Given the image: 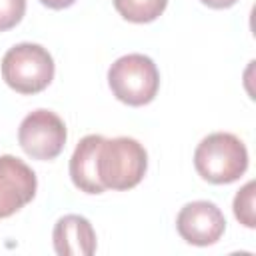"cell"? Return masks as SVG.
<instances>
[{
  "label": "cell",
  "instance_id": "obj_12",
  "mask_svg": "<svg viewBox=\"0 0 256 256\" xmlns=\"http://www.w3.org/2000/svg\"><path fill=\"white\" fill-rule=\"evenodd\" d=\"M26 12V0H0V32L14 28Z\"/></svg>",
  "mask_w": 256,
  "mask_h": 256
},
{
  "label": "cell",
  "instance_id": "obj_4",
  "mask_svg": "<svg viewBox=\"0 0 256 256\" xmlns=\"http://www.w3.org/2000/svg\"><path fill=\"white\" fill-rule=\"evenodd\" d=\"M108 84L120 102L144 106L156 98L160 74L152 58L144 54H126L110 66Z\"/></svg>",
  "mask_w": 256,
  "mask_h": 256
},
{
  "label": "cell",
  "instance_id": "obj_13",
  "mask_svg": "<svg viewBox=\"0 0 256 256\" xmlns=\"http://www.w3.org/2000/svg\"><path fill=\"white\" fill-rule=\"evenodd\" d=\"M44 6H48V8H54V10H62V8H68V6H72L76 0H40Z\"/></svg>",
  "mask_w": 256,
  "mask_h": 256
},
{
  "label": "cell",
  "instance_id": "obj_10",
  "mask_svg": "<svg viewBox=\"0 0 256 256\" xmlns=\"http://www.w3.org/2000/svg\"><path fill=\"white\" fill-rule=\"evenodd\" d=\"M168 0H114V8L128 22L144 24L156 20L166 10Z\"/></svg>",
  "mask_w": 256,
  "mask_h": 256
},
{
  "label": "cell",
  "instance_id": "obj_7",
  "mask_svg": "<svg viewBox=\"0 0 256 256\" xmlns=\"http://www.w3.org/2000/svg\"><path fill=\"white\" fill-rule=\"evenodd\" d=\"M36 174L16 156H0V218L22 210L36 196Z\"/></svg>",
  "mask_w": 256,
  "mask_h": 256
},
{
  "label": "cell",
  "instance_id": "obj_11",
  "mask_svg": "<svg viewBox=\"0 0 256 256\" xmlns=\"http://www.w3.org/2000/svg\"><path fill=\"white\" fill-rule=\"evenodd\" d=\"M234 214L240 220V224H244L246 228H254L256 226V218H254V182H248L234 198Z\"/></svg>",
  "mask_w": 256,
  "mask_h": 256
},
{
  "label": "cell",
  "instance_id": "obj_9",
  "mask_svg": "<svg viewBox=\"0 0 256 256\" xmlns=\"http://www.w3.org/2000/svg\"><path fill=\"white\" fill-rule=\"evenodd\" d=\"M104 142V136L90 134L80 140L72 158H70V176L76 188L86 194H102L106 186L98 176V152Z\"/></svg>",
  "mask_w": 256,
  "mask_h": 256
},
{
  "label": "cell",
  "instance_id": "obj_5",
  "mask_svg": "<svg viewBox=\"0 0 256 256\" xmlns=\"http://www.w3.org/2000/svg\"><path fill=\"white\" fill-rule=\"evenodd\" d=\"M18 142L22 150L34 160H52L66 144V126L54 112L34 110L22 120Z\"/></svg>",
  "mask_w": 256,
  "mask_h": 256
},
{
  "label": "cell",
  "instance_id": "obj_3",
  "mask_svg": "<svg viewBox=\"0 0 256 256\" xmlns=\"http://www.w3.org/2000/svg\"><path fill=\"white\" fill-rule=\"evenodd\" d=\"M2 78L20 94H38L54 78V60L40 44H16L2 58Z\"/></svg>",
  "mask_w": 256,
  "mask_h": 256
},
{
  "label": "cell",
  "instance_id": "obj_2",
  "mask_svg": "<svg viewBox=\"0 0 256 256\" xmlns=\"http://www.w3.org/2000/svg\"><path fill=\"white\" fill-rule=\"evenodd\" d=\"M148 154L144 146L128 136L102 142L98 152V176L106 188L130 190L144 178Z\"/></svg>",
  "mask_w": 256,
  "mask_h": 256
},
{
  "label": "cell",
  "instance_id": "obj_14",
  "mask_svg": "<svg viewBox=\"0 0 256 256\" xmlns=\"http://www.w3.org/2000/svg\"><path fill=\"white\" fill-rule=\"evenodd\" d=\"M238 0H202V4L210 6V8H216V10H222V8H230L234 6Z\"/></svg>",
  "mask_w": 256,
  "mask_h": 256
},
{
  "label": "cell",
  "instance_id": "obj_8",
  "mask_svg": "<svg viewBox=\"0 0 256 256\" xmlns=\"http://www.w3.org/2000/svg\"><path fill=\"white\" fill-rule=\"evenodd\" d=\"M54 250L60 256H92L96 252V232L84 216L68 214L54 226Z\"/></svg>",
  "mask_w": 256,
  "mask_h": 256
},
{
  "label": "cell",
  "instance_id": "obj_6",
  "mask_svg": "<svg viewBox=\"0 0 256 256\" xmlns=\"http://www.w3.org/2000/svg\"><path fill=\"white\" fill-rule=\"evenodd\" d=\"M178 234L194 246H210L220 240L226 230V218L222 210L208 200H196L186 204L176 218Z\"/></svg>",
  "mask_w": 256,
  "mask_h": 256
},
{
  "label": "cell",
  "instance_id": "obj_1",
  "mask_svg": "<svg viewBox=\"0 0 256 256\" xmlns=\"http://www.w3.org/2000/svg\"><path fill=\"white\" fill-rule=\"evenodd\" d=\"M194 166L204 180L212 184H230L246 172L248 150L238 136L216 132L198 144L194 152Z\"/></svg>",
  "mask_w": 256,
  "mask_h": 256
}]
</instances>
